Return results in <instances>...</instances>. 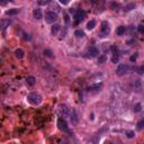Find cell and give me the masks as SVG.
<instances>
[{
    "instance_id": "277c9868",
    "label": "cell",
    "mask_w": 144,
    "mask_h": 144,
    "mask_svg": "<svg viewBox=\"0 0 144 144\" xmlns=\"http://www.w3.org/2000/svg\"><path fill=\"white\" fill-rule=\"evenodd\" d=\"M110 32V28H109V25L107 21H102L101 23V37H106L108 36Z\"/></svg>"
},
{
    "instance_id": "4316f807",
    "label": "cell",
    "mask_w": 144,
    "mask_h": 144,
    "mask_svg": "<svg viewBox=\"0 0 144 144\" xmlns=\"http://www.w3.org/2000/svg\"><path fill=\"white\" fill-rule=\"evenodd\" d=\"M143 125H144V120L142 119V120H140V123L137 124V128H139V130H142V128H143Z\"/></svg>"
},
{
    "instance_id": "f1b7e54d",
    "label": "cell",
    "mask_w": 144,
    "mask_h": 144,
    "mask_svg": "<svg viewBox=\"0 0 144 144\" xmlns=\"http://www.w3.org/2000/svg\"><path fill=\"white\" fill-rule=\"evenodd\" d=\"M136 59H137V55L136 54H134V55H132L131 58H130V60H131V62H135Z\"/></svg>"
},
{
    "instance_id": "836d02e7",
    "label": "cell",
    "mask_w": 144,
    "mask_h": 144,
    "mask_svg": "<svg viewBox=\"0 0 144 144\" xmlns=\"http://www.w3.org/2000/svg\"><path fill=\"white\" fill-rule=\"evenodd\" d=\"M139 73H140V74H142V73H143V67H141V68H140Z\"/></svg>"
},
{
    "instance_id": "d6986e66",
    "label": "cell",
    "mask_w": 144,
    "mask_h": 144,
    "mask_svg": "<svg viewBox=\"0 0 144 144\" xmlns=\"http://www.w3.org/2000/svg\"><path fill=\"white\" fill-rule=\"evenodd\" d=\"M95 26H96V21L95 20H90L88 24H87V28H88V29H92Z\"/></svg>"
},
{
    "instance_id": "d4e9b609",
    "label": "cell",
    "mask_w": 144,
    "mask_h": 144,
    "mask_svg": "<svg viewBox=\"0 0 144 144\" xmlns=\"http://www.w3.org/2000/svg\"><path fill=\"white\" fill-rule=\"evenodd\" d=\"M126 136L127 137H130V139H132V137H134V132L133 131H126Z\"/></svg>"
},
{
    "instance_id": "7402d4cb",
    "label": "cell",
    "mask_w": 144,
    "mask_h": 144,
    "mask_svg": "<svg viewBox=\"0 0 144 144\" xmlns=\"http://www.w3.org/2000/svg\"><path fill=\"white\" fill-rule=\"evenodd\" d=\"M141 110H142V105L140 104V102L134 106V112L135 113H139V112H141Z\"/></svg>"
},
{
    "instance_id": "e0dca14e",
    "label": "cell",
    "mask_w": 144,
    "mask_h": 144,
    "mask_svg": "<svg viewBox=\"0 0 144 144\" xmlns=\"http://www.w3.org/2000/svg\"><path fill=\"white\" fill-rule=\"evenodd\" d=\"M74 35L77 36L78 38H82V37H85V32L81 30V29H77L74 32Z\"/></svg>"
},
{
    "instance_id": "ffe728a7",
    "label": "cell",
    "mask_w": 144,
    "mask_h": 144,
    "mask_svg": "<svg viewBox=\"0 0 144 144\" xmlns=\"http://www.w3.org/2000/svg\"><path fill=\"white\" fill-rule=\"evenodd\" d=\"M44 55H45V56H47V58H51V59H52V58H53V53H52V51H51V50H44Z\"/></svg>"
},
{
    "instance_id": "6da1fadb",
    "label": "cell",
    "mask_w": 144,
    "mask_h": 144,
    "mask_svg": "<svg viewBox=\"0 0 144 144\" xmlns=\"http://www.w3.org/2000/svg\"><path fill=\"white\" fill-rule=\"evenodd\" d=\"M27 100L32 105H40L42 102V96L36 92H30L27 95Z\"/></svg>"
},
{
    "instance_id": "5bb4252c",
    "label": "cell",
    "mask_w": 144,
    "mask_h": 144,
    "mask_svg": "<svg viewBox=\"0 0 144 144\" xmlns=\"http://www.w3.org/2000/svg\"><path fill=\"white\" fill-rule=\"evenodd\" d=\"M19 9H17V8H13V9H9V10H7L6 11V15L7 16H15V15H17V14L19 13Z\"/></svg>"
},
{
    "instance_id": "9c48e42d",
    "label": "cell",
    "mask_w": 144,
    "mask_h": 144,
    "mask_svg": "<svg viewBox=\"0 0 144 144\" xmlns=\"http://www.w3.org/2000/svg\"><path fill=\"white\" fill-rule=\"evenodd\" d=\"M70 119H71V123L73 125H77L78 124V115H77L75 109H72L71 114H70Z\"/></svg>"
},
{
    "instance_id": "2e32d148",
    "label": "cell",
    "mask_w": 144,
    "mask_h": 144,
    "mask_svg": "<svg viewBox=\"0 0 144 144\" xmlns=\"http://www.w3.org/2000/svg\"><path fill=\"white\" fill-rule=\"evenodd\" d=\"M15 54H16V56L18 58V59H21V58H24V51L21 50V48H17L16 51H15Z\"/></svg>"
},
{
    "instance_id": "ba28073f",
    "label": "cell",
    "mask_w": 144,
    "mask_h": 144,
    "mask_svg": "<svg viewBox=\"0 0 144 144\" xmlns=\"http://www.w3.org/2000/svg\"><path fill=\"white\" fill-rule=\"evenodd\" d=\"M88 54H89V55H87L88 58H89V56H90V58H96V56H98V54H99L98 48L95 47V46H91V47L89 48Z\"/></svg>"
},
{
    "instance_id": "8992f818",
    "label": "cell",
    "mask_w": 144,
    "mask_h": 144,
    "mask_svg": "<svg viewBox=\"0 0 144 144\" xmlns=\"http://www.w3.org/2000/svg\"><path fill=\"white\" fill-rule=\"evenodd\" d=\"M74 18H75V23H80V21H82L83 19L86 18V13L83 10H77L75 11V15H74Z\"/></svg>"
},
{
    "instance_id": "4fadbf2b",
    "label": "cell",
    "mask_w": 144,
    "mask_h": 144,
    "mask_svg": "<svg viewBox=\"0 0 144 144\" xmlns=\"http://www.w3.org/2000/svg\"><path fill=\"white\" fill-rule=\"evenodd\" d=\"M26 82H27V85L34 86L35 83H36V78L33 77V75H28V77L26 78Z\"/></svg>"
},
{
    "instance_id": "5b68a950",
    "label": "cell",
    "mask_w": 144,
    "mask_h": 144,
    "mask_svg": "<svg viewBox=\"0 0 144 144\" xmlns=\"http://www.w3.org/2000/svg\"><path fill=\"white\" fill-rule=\"evenodd\" d=\"M127 72H128V67L126 64H119L117 67V70H116V73H117L118 75H124V74H126Z\"/></svg>"
},
{
    "instance_id": "f546056e",
    "label": "cell",
    "mask_w": 144,
    "mask_h": 144,
    "mask_svg": "<svg viewBox=\"0 0 144 144\" xmlns=\"http://www.w3.org/2000/svg\"><path fill=\"white\" fill-rule=\"evenodd\" d=\"M137 29H139L140 33H144V26L143 25H140V26L137 27Z\"/></svg>"
},
{
    "instance_id": "52a82bcc",
    "label": "cell",
    "mask_w": 144,
    "mask_h": 144,
    "mask_svg": "<svg viewBox=\"0 0 144 144\" xmlns=\"http://www.w3.org/2000/svg\"><path fill=\"white\" fill-rule=\"evenodd\" d=\"M58 126H59V128L62 130V131H68V124H67V120L64 119V118L60 117L58 119Z\"/></svg>"
},
{
    "instance_id": "83f0119b",
    "label": "cell",
    "mask_w": 144,
    "mask_h": 144,
    "mask_svg": "<svg viewBox=\"0 0 144 144\" xmlns=\"http://www.w3.org/2000/svg\"><path fill=\"white\" fill-rule=\"evenodd\" d=\"M24 40L25 41H30L32 40V37H30V35L26 34V33H24Z\"/></svg>"
},
{
    "instance_id": "30bf717a",
    "label": "cell",
    "mask_w": 144,
    "mask_h": 144,
    "mask_svg": "<svg viewBox=\"0 0 144 144\" xmlns=\"http://www.w3.org/2000/svg\"><path fill=\"white\" fill-rule=\"evenodd\" d=\"M102 88V83H95V85H91L88 87L89 91H98Z\"/></svg>"
},
{
    "instance_id": "e575fe53",
    "label": "cell",
    "mask_w": 144,
    "mask_h": 144,
    "mask_svg": "<svg viewBox=\"0 0 144 144\" xmlns=\"http://www.w3.org/2000/svg\"><path fill=\"white\" fill-rule=\"evenodd\" d=\"M65 21H67V23H69V17H68V15H65Z\"/></svg>"
},
{
    "instance_id": "9a60e30c",
    "label": "cell",
    "mask_w": 144,
    "mask_h": 144,
    "mask_svg": "<svg viewBox=\"0 0 144 144\" xmlns=\"http://www.w3.org/2000/svg\"><path fill=\"white\" fill-rule=\"evenodd\" d=\"M59 30H60V25H58V24H54L53 26H52V29H51V33L53 35H56L58 33H59Z\"/></svg>"
},
{
    "instance_id": "1f68e13d",
    "label": "cell",
    "mask_w": 144,
    "mask_h": 144,
    "mask_svg": "<svg viewBox=\"0 0 144 144\" xmlns=\"http://www.w3.org/2000/svg\"><path fill=\"white\" fill-rule=\"evenodd\" d=\"M60 2H61L62 5H68V3H69V1H63V0H61Z\"/></svg>"
},
{
    "instance_id": "cb8c5ba5",
    "label": "cell",
    "mask_w": 144,
    "mask_h": 144,
    "mask_svg": "<svg viewBox=\"0 0 144 144\" xmlns=\"http://www.w3.org/2000/svg\"><path fill=\"white\" fill-rule=\"evenodd\" d=\"M50 3V0H40L38 1V5L41 6H45V5H48Z\"/></svg>"
},
{
    "instance_id": "484cf974",
    "label": "cell",
    "mask_w": 144,
    "mask_h": 144,
    "mask_svg": "<svg viewBox=\"0 0 144 144\" xmlns=\"http://www.w3.org/2000/svg\"><path fill=\"white\" fill-rule=\"evenodd\" d=\"M134 7H135V5H134V3H131V5H128V6H126V7H125V9H124V10H125V11H128V10H132V8H134Z\"/></svg>"
},
{
    "instance_id": "7a4b0ae2",
    "label": "cell",
    "mask_w": 144,
    "mask_h": 144,
    "mask_svg": "<svg viewBox=\"0 0 144 144\" xmlns=\"http://www.w3.org/2000/svg\"><path fill=\"white\" fill-rule=\"evenodd\" d=\"M59 115L61 116V118H64V119H65V117L70 116V109L68 108L67 105H61L59 107Z\"/></svg>"
},
{
    "instance_id": "603a6c76",
    "label": "cell",
    "mask_w": 144,
    "mask_h": 144,
    "mask_svg": "<svg viewBox=\"0 0 144 144\" xmlns=\"http://www.w3.org/2000/svg\"><path fill=\"white\" fill-rule=\"evenodd\" d=\"M118 60H119L118 54H113V58H112V62H113V63H117Z\"/></svg>"
},
{
    "instance_id": "ac0fdd59",
    "label": "cell",
    "mask_w": 144,
    "mask_h": 144,
    "mask_svg": "<svg viewBox=\"0 0 144 144\" xmlns=\"http://www.w3.org/2000/svg\"><path fill=\"white\" fill-rule=\"evenodd\" d=\"M125 32H126V27H124V26H119L117 28V30H116L117 35H123V34H125Z\"/></svg>"
},
{
    "instance_id": "44dd1931",
    "label": "cell",
    "mask_w": 144,
    "mask_h": 144,
    "mask_svg": "<svg viewBox=\"0 0 144 144\" xmlns=\"http://www.w3.org/2000/svg\"><path fill=\"white\" fill-rule=\"evenodd\" d=\"M106 60H107L106 55H100V56L98 58V63H99V64L105 63V62H106Z\"/></svg>"
},
{
    "instance_id": "7c38bea8",
    "label": "cell",
    "mask_w": 144,
    "mask_h": 144,
    "mask_svg": "<svg viewBox=\"0 0 144 144\" xmlns=\"http://www.w3.org/2000/svg\"><path fill=\"white\" fill-rule=\"evenodd\" d=\"M33 15H34V18L37 19V20H40V19L43 18L42 11H41L40 9H34V11H33Z\"/></svg>"
},
{
    "instance_id": "4dcf8cb0",
    "label": "cell",
    "mask_w": 144,
    "mask_h": 144,
    "mask_svg": "<svg viewBox=\"0 0 144 144\" xmlns=\"http://www.w3.org/2000/svg\"><path fill=\"white\" fill-rule=\"evenodd\" d=\"M6 3H7V1H5V0H0V5L1 6H5Z\"/></svg>"
},
{
    "instance_id": "3957f363",
    "label": "cell",
    "mask_w": 144,
    "mask_h": 144,
    "mask_svg": "<svg viewBox=\"0 0 144 144\" xmlns=\"http://www.w3.org/2000/svg\"><path fill=\"white\" fill-rule=\"evenodd\" d=\"M56 19H58V16H56V14L54 11H48V13L45 14V20L48 24H53Z\"/></svg>"
},
{
    "instance_id": "8fae6325",
    "label": "cell",
    "mask_w": 144,
    "mask_h": 144,
    "mask_svg": "<svg viewBox=\"0 0 144 144\" xmlns=\"http://www.w3.org/2000/svg\"><path fill=\"white\" fill-rule=\"evenodd\" d=\"M10 24H11L10 19H2V20H0V29H5Z\"/></svg>"
},
{
    "instance_id": "d6a6232c",
    "label": "cell",
    "mask_w": 144,
    "mask_h": 144,
    "mask_svg": "<svg viewBox=\"0 0 144 144\" xmlns=\"http://www.w3.org/2000/svg\"><path fill=\"white\" fill-rule=\"evenodd\" d=\"M112 6H113V7H115V8H118V7H119V5H118V3H112Z\"/></svg>"
}]
</instances>
